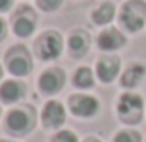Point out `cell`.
<instances>
[{"label":"cell","mask_w":146,"mask_h":142,"mask_svg":"<svg viewBox=\"0 0 146 142\" xmlns=\"http://www.w3.org/2000/svg\"><path fill=\"white\" fill-rule=\"evenodd\" d=\"M114 13H116L114 6H112L111 2H105V4H101L99 8H96L94 11H92V21L99 26L109 24V22L114 19Z\"/></svg>","instance_id":"9a60e30c"},{"label":"cell","mask_w":146,"mask_h":142,"mask_svg":"<svg viewBox=\"0 0 146 142\" xmlns=\"http://www.w3.org/2000/svg\"><path fill=\"white\" fill-rule=\"evenodd\" d=\"M66 84V73L58 67H51V69H45L41 75H39V81H38V86L41 90V94L45 95H54L64 88Z\"/></svg>","instance_id":"52a82bcc"},{"label":"cell","mask_w":146,"mask_h":142,"mask_svg":"<svg viewBox=\"0 0 146 142\" xmlns=\"http://www.w3.org/2000/svg\"><path fill=\"white\" fill-rule=\"evenodd\" d=\"M0 142H8V140H0Z\"/></svg>","instance_id":"603a6c76"},{"label":"cell","mask_w":146,"mask_h":142,"mask_svg":"<svg viewBox=\"0 0 146 142\" xmlns=\"http://www.w3.org/2000/svg\"><path fill=\"white\" fill-rule=\"evenodd\" d=\"M120 24L129 32H139L146 22V2L144 0H127L120 9Z\"/></svg>","instance_id":"3957f363"},{"label":"cell","mask_w":146,"mask_h":142,"mask_svg":"<svg viewBox=\"0 0 146 142\" xmlns=\"http://www.w3.org/2000/svg\"><path fill=\"white\" fill-rule=\"evenodd\" d=\"M13 6V0H0V11H8L11 9Z\"/></svg>","instance_id":"ffe728a7"},{"label":"cell","mask_w":146,"mask_h":142,"mask_svg":"<svg viewBox=\"0 0 146 142\" xmlns=\"http://www.w3.org/2000/svg\"><path fill=\"white\" fill-rule=\"evenodd\" d=\"M6 65L8 71L15 77H26L32 71V60L30 54L25 47H13L9 49L8 56H6Z\"/></svg>","instance_id":"8992f818"},{"label":"cell","mask_w":146,"mask_h":142,"mask_svg":"<svg viewBox=\"0 0 146 142\" xmlns=\"http://www.w3.org/2000/svg\"><path fill=\"white\" fill-rule=\"evenodd\" d=\"M125 45V36L118 28H107L98 36V47L101 51H118Z\"/></svg>","instance_id":"7c38bea8"},{"label":"cell","mask_w":146,"mask_h":142,"mask_svg":"<svg viewBox=\"0 0 146 142\" xmlns=\"http://www.w3.org/2000/svg\"><path fill=\"white\" fill-rule=\"evenodd\" d=\"M73 84H75V88H81V90L92 88L94 86V71L90 67H79L73 75Z\"/></svg>","instance_id":"2e32d148"},{"label":"cell","mask_w":146,"mask_h":142,"mask_svg":"<svg viewBox=\"0 0 146 142\" xmlns=\"http://www.w3.org/2000/svg\"><path fill=\"white\" fill-rule=\"evenodd\" d=\"M62 36L54 30H47L43 32L36 41V56L39 60L47 62V60H54L62 54Z\"/></svg>","instance_id":"277c9868"},{"label":"cell","mask_w":146,"mask_h":142,"mask_svg":"<svg viewBox=\"0 0 146 142\" xmlns=\"http://www.w3.org/2000/svg\"><path fill=\"white\" fill-rule=\"evenodd\" d=\"M36 28V17L30 13L28 8H23L21 13L13 17V34L17 38H30Z\"/></svg>","instance_id":"30bf717a"},{"label":"cell","mask_w":146,"mask_h":142,"mask_svg":"<svg viewBox=\"0 0 146 142\" xmlns=\"http://www.w3.org/2000/svg\"><path fill=\"white\" fill-rule=\"evenodd\" d=\"M6 34H8V28H6V22H4V19L0 17V41L6 38Z\"/></svg>","instance_id":"44dd1931"},{"label":"cell","mask_w":146,"mask_h":142,"mask_svg":"<svg viewBox=\"0 0 146 142\" xmlns=\"http://www.w3.org/2000/svg\"><path fill=\"white\" fill-rule=\"evenodd\" d=\"M86 142H101V140H99V138H88Z\"/></svg>","instance_id":"7402d4cb"},{"label":"cell","mask_w":146,"mask_h":142,"mask_svg":"<svg viewBox=\"0 0 146 142\" xmlns=\"http://www.w3.org/2000/svg\"><path fill=\"white\" fill-rule=\"evenodd\" d=\"M36 125V112L30 107H17L6 114L4 127L13 137H25Z\"/></svg>","instance_id":"6da1fadb"},{"label":"cell","mask_w":146,"mask_h":142,"mask_svg":"<svg viewBox=\"0 0 146 142\" xmlns=\"http://www.w3.org/2000/svg\"><path fill=\"white\" fill-rule=\"evenodd\" d=\"M146 75V67L142 64H131L124 73H122V86L124 88H135L141 84V81Z\"/></svg>","instance_id":"5bb4252c"},{"label":"cell","mask_w":146,"mask_h":142,"mask_svg":"<svg viewBox=\"0 0 146 142\" xmlns=\"http://www.w3.org/2000/svg\"><path fill=\"white\" fill-rule=\"evenodd\" d=\"M25 95H26V86H25V82H21V81L9 79V81H4L0 84V99L8 105L21 101Z\"/></svg>","instance_id":"8fae6325"},{"label":"cell","mask_w":146,"mask_h":142,"mask_svg":"<svg viewBox=\"0 0 146 142\" xmlns=\"http://www.w3.org/2000/svg\"><path fill=\"white\" fill-rule=\"evenodd\" d=\"M51 142H79V138H77V135L73 133V131L64 129V131H58V133L52 135Z\"/></svg>","instance_id":"ac0fdd59"},{"label":"cell","mask_w":146,"mask_h":142,"mask_svg":"<svg viewBox=\"0 0 146 142\" xmlns=\"http://www.w3.org/2000/svg\"><path fill=\"white\" fill-rule=\"evenodd\" d=\"M62 4H64V0H38L39 9L43 11H56Z\"/></svg>","instance_id":"d6986e66"},{"label":"cell","mask_w":146,"mask_h":142,"mask_svg":"<svg viewBox=\"0 0 146 142\" xmlns=\"http://www.w3.org/2000/svg\"><path fill=\"white\" fill-rule=\"evenodd\" d=\"M88 47H90V38L88 34L82 30H75L68 39V51L73 58H82V56L88 52Z\"/></svg>","instance_id":"4fadbf2b"},{"label":"cell","mask_w":146,"mask_h":142,"mask_svg":"<svg viewBox=\"0 0 146 142\" xmlns=\"http://www.w3.org/2000/svg\"><path fill=\"white\" fill-rule=\"evenodd\" d=\"M66 122V108L60 101H49L41 110V124L47 129H58Z\"/></svg>","instance_id":"ba28073f"},{"label":"cell","mask_w":146,"mask_h":142,"mask_svg":"<svg viewBox=\"0 0 146 142\" xmlns=\"http://www.w3.org/2000/svg\"><path fill=\"white\" fill-rule=\"evenodd\" d=\"M120 73V60L116 56H103L101 60H98L96 64V75L101 82L109 84L112 82Z\"/></svg>","instance_id":"9c48e42d"},{"label":"cell","mask_w":146,"mask_h":142,"mask_svg":"<svg viewBox=\"0 0 146 142\" xmlns=\"http://www.w3.org/2000/svg\"><path fill=\"white\" fill-rule=\"evenodd\" d=\"M69 110L77 118H92L99 112V101L88 94H73L68 99Z\"/></svg>","instance_id":"5b68a950"},{"label":"cell","mask_w":146,"mask_h":142,"mask_svg":"<svg viewBox=\"0 0 146 142\" xmlns=\"http://www.w3.org/2000/svg\"><path fill=\"white\" fill-rule=\"evenodd\" d=\"M112 142H141V135L137 131H129V129H124V131H118Z\"/></svg>","instance_id":"e0dca14e"},{"label":"cell","mask_w":146,"mask_h":142,"mask_svg":"<svg viewBox=\"0 0 146 142\" xmlns=\"http://www.w3.org/2000/svg\"><path fill=\"white\" fill-rule=\"evenodd\" d=\"M116 114L124 124L127 125H135L142 120V114H144V103H142V97L135 92H125L118 97V103H116Z\"/></svg>","instance_id":"7a4b0ae2"}]
</instances>
